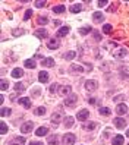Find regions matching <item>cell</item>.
<instances>
[{"mask_svg":"<svg viewBox=\"0 0 129 145\" xmlns=\"http://www.w3.org/2000/svg\"><path fill=\"white\" fill-rule=\"evenodd\" d=\"M63 117H65V113L62 112V110H57V112H54L53 116H51V123H53V125H59L60 122L63 120Z\"/></svg>","mask_w":129,"mask_h":145,"instance_id":"obj_1","label":"cell"},{"mask_svg":"<svg viewBox=\"0 0 129 145\" xmlns=\"http://www.w3.org/2000/svg\"><path fill=\"white\" fill-rule=\"evenodd\" d=\"M76 103H78V95H75V94H71L69 97L65 98V106L66 107H73Z\"/></svg>","mask_w":129,"mask_h":145,"instance_id":"obj_2","label":"cell"},{"mask_svg":"<svg viewBox=\"0 0 129 145\" xmlns=\"http://www.w3.org/2000/svg\"><path fill=\"white\" fill-rule=\"evenodd\" d=\"M76 141V136L73 133H66L63 136V145H73Z\"/></svg>","mask_w":129,"mask_h":145,"instance_id":"obj_3","label":"cell"},{"mask_svg":"<svg viewBox=\"0 0 129 145\" xmlns=\"http://www.w3.org/2000/svg\"><path fill=\"white\" fill-rule=\"evenodd\" d=\"M97 88H98V82L97 81H94V79L85 81V89L87 91H96Z\"/></svg>","mask_w":129,"mask_h":145,"instance_id":"obj_4","label":"cell"},{"mask_svg":"<svg viewBox=\"0 0 129 145\" xmlns=\"http://www.w3.org/2000/svg\"><path fill=\"white\" fill-rule=\"evenodd\" d=\"M32 127H34V123L32 122H25L22 126H21V132L22 133H29L32 131Z\"/></svg>","mask_w":129,"mask_h":145,"instance_id":"obj_5","label":"cell"},{"mask_svg":"<svg viewBox=\"0 0 129 145\" xmlns=\"http://www.w3.org/2000/svg\"><path fill=\"white\" fill-rule=\"evenodd\" d=\"M76 117H78L79 122H85V120L90 117V112H88V110H79L78 116H76Z\"/></svg>","mask_w":129,"mask_h":145,"instance_id":"obj_6","label":"cell"},{"mask_svg":"<svg viewBox=\"0 0 129 145\" xmlns=\"http://www.w3.org/2000/svg\"><path fill=\"white\" fill-rule=\"evenodd\" d=\"M126 54H128L126 48H119L116 52H113V57H116V59H123V57H126Z\"/></svg>","mask_w":129,"mask_h":145,"instance_id":"obj_7","label":"cell"},{"mask_svg":"<svg viewBox=\"0 0 129 145\" xmlns=\"http://www.w3.org/2000/svg\"><path fill=\"white\" fill-rule=\"evenodd\" d=\"M113 123H115V126L117 127V129H123V127L126 126V122L123 120L122 117H116L115 120H113Z\"/></svg>","mask_w":129,"mask_h":145,"instance_id":"obj_8","label":"cell"},{"mask_svg":"<svg viewBox=\"0 0 129 145\" xmlns=\"http://www.w3.org/2000/svg\"><path fill=\"white\" fill-rule=\"evenodd\" d=\"M126 112H128V106H126V104H117V107H116V113H117L119 116L126 114Z\"/></svg>","mask_w":129,"mask_h":145,"instance_id":"obj_9","label":"cell"},{"mask_svg":"<svg viewBox=\"0 0 129 145\" xmlns=\"http://www.w3.org/2000/svg\"><path fill=\"white\" fill-rule=\"evenodd\" d=\"M92 21L96 22V24H100V22L104 21V15H103L101 12H94V15H92Z\"/></svg>","mask_w":129,"mask_h":145,"instance_id":"obj_10","label":"cell"},{"mask_svg":"<svg viewBox=\"0 0 129 145\" xmlns=\"http://www.w3.org/2000/svg\"><path fill=\"white\" fill-rule=\"evenodd\" d=\"M69 34V27H62L59 31H57V34H56V37L57 38H60V37H65V35H67Z\"/></svg>","mask_w":129,"mask_h":145,"instance_id":"obj_11","label":"cell"},{"mask_svg":"<svg viewBox=\"0 0 129 145\" xmlns=\"http://www.w3.org/2000/svg\"><path fill=\"white\" fill-rule=\"evenodd\" d=\"M41 65L44 66V67H51V66H54V59H51V57H47V59H43V62Z\"/></svg>","mask_w":129,"mask_h":145,"instance_id":"obj_12","label":"cell"},{"mask_svg":"<svg viewBox=\"0 0 129 145\" xmlns=\"http://www.w3.org/2000/svg\"><path fill=\"white\" fill-rule=\"evenodd\" d=\"M59 94L62 97H66L71 94V87H59Z\"/></svg>","mask_w":129,"mask_h":145,"instance_id":"obj_13","label":"cell"},{"mask_svg":"<svg viewBox=\"0 0 129 145\" xmlns=\"http://www.w3.org/2000/svg\"><path fill=\"white\" fill-rule=\"evenodd\" d=\"M38 81L43 82V84H46V82L48 81V73L44 72V71H41V72L38 73Z\"/></svg>","mask_w":129,"mask_h":145,"instance_id":"obj_14","label":"cell"},{"mask_svg":"<svg viewBox=\"0 0 129 145\" xmlns=\"http://www.w3.org/2000/svg\"><path fill=\"white\" fill-rule=\"evenodd\" d=\"M12 76L18 79V78H21V76H24V71L19 69V67H15V69L12 71Z\"/></svg>","mask_w":129,"mask_h":145,"instance_id":"obj_15","label":"cell"},{"mask_svg":"<svg viewBox=\"0 0 129 145\" xmlns=\"http://www.w3.org/2000/svg\"><path fill=\"white\" fill-rule=\"evenodd\" d=\"M19 104H22L25 108H29L31 107V98H19Z\"/></svg>","mask_w":129,"mask_h":145,"instance_id":"obj_16","label":"cell"},{"mask_svg":"<svg viewBox=\"0 0 129 145\" xmlns=\"http://www.w3.org/2000/svg\"><path fill=\"white\" fill-rule=\"evenodd\" d=\"M71 72H78V73H81V72H84V67H82L81 65L72 63V65H71Z\"/></svg>","mask_w":129,"mask_h":145,"instance_id":"obj_17","label":"cell"},{"mask_svg":"<svg viewBox=\"0 0 129 145\" xmlns=\"http://www.w3.org/2000/svg\"><path fill=\"white\" fill-rule=\"evenodd\" d=\"M47 132H48V127L41 126V127H38V129H37L35 135H37V136H44V135H47Z\"/></svg>","mask_w":129,"mask_h":145,"instance_id":"obj_18","label":"cell"},{"mask_svg":"<svg viewBox=\"0 0 129 145\" xmlns=\"http://www.w3.org/2000/svg\"><path fill=\"white\" fill-rule=\"evenodd\" d=\"M24 66H25V67H28V69H34V67L37 66V63L34 62V59H28V60H25Z\"/></svg>","mask_w":129,"mask_h":145,"instance_id":"obj_19","label":"cell"},{"mask_svg":"<svg viewBox=\"0 0 129 145\" xmlns=\"http://www.w3.org/2000/svg\"><path fill=\"white\" fill-rule=\"evenodd\" d=\"M34 34H35V37H38V38H47V35H48L46 29H37Z\"/></svg>","mask_w":129,"mask_h":145,"instance_id":"obj_20","label":"cell"},{"mask_svg":"<svg viewBox=\"0 0 129 145\" xmlns=\"http://www.w3.org/2000/svg\"><path fill=\"white\" fill-rule=\"evenodd\" d=\"M123 141H125L123 136L122 135H117V136H115V138H113V145H122Z\"/></svg>","mask_w":129,"mask_h":145,"instance_id":"obj_21","label":"cell"},{"mask_svg":"<svg viewBox=\"0 0 129 145\" xmlns=\"http://www.w3.org/2000/svg\"><path fill=\"white\" fill-rule=\"evenodd\" d=\"M81 10H82V6H81L79 3H75V5L71 6V12H72V13H78V12H81Z\"/></svg>","mask_w":129,"mask_h":145,"instance_id":"obj_22","label":"cell"},{"mask_svg":"<svg viewBox=\"0 0 129 145\" xmlns=\"http://www.w3.org/2000/svg\"><path fill=\"white\" fill-rule=\"evenodd\" d=\"M66 10V6L65 5H59V6H54L53 7V12L54 13H63Z\"/></svg>","mask_w":129,"mask_h":145,"instance_id":"obj_23","label":"cell"},{"mask_svg":"<svg viewBox=\"0 0 129 145\" xmlns=\"http://www.w3.org/2000/svg\"><path fill=\"white\" fill-rule=\"evenodd\" d=\"M47 47H48L50 50L57 48V47H59V41H57V40H50V41H48V44H47Z\"/></svg>","mask_w":129,"mask_h":145,"instance_id":"obj_24","label":"cell"},{"mask_svg":"<svg viewBox=\"0 0 129 145\" xmlns=\"http://www.w3.org/2000/svg\"><path fill=\"white\" fill-rule=\"evenodd\" d=\"M97 127V123L96 122H91V123H85L84 125V129L85 131H94Z\"/></svg>","mask_w":129,"mask_h":145,"instance_id":"obj_25","label":"cell"},{"mask_svg":"<svg viewBox=\"0 0 129 145\" xmlns=\"http://www.w3.org/2000/svg\"><path fill=\"white\" fill-rule=\"evenodd\" d=\"M34 114L35 116H44L46 114V107H37L34 110Z\"/></svg>","mask_w":129,"mask_h":145,"instance_id":"obj_26","label":"cell"},{"mask_svg":"<svg viewBox=\"0 0 129 145\" xmlns=\"http://www.w3.org/2000/svg\"><path fill=\"white\" fill-rule=\"evenodd\" d=\"M98 112H100V114H103V116H110V114H111V110H110L109 107H101Z\"/></svg>","mask_w":129,"mask_h":145,"instance_id":"obj_27","label":"cell"},{"mask_svg":"<svg viewBox=\"0 0 129 145\" xmlns=\"http://www.w3.org/2000/svg\"><path fill=\"white\" fill-rule=\"evenodd\" d=\"M65 126H66V127H72V126H73V117H71V116L66 117V119H65Z\"/></svg>","mask_w":129,"mask_h":145,"instance_id":"obj_28","label":"cell"},{"mask_svg":"<svg viewBox=\"0 0 129 145\" xmlns=\"http://www.w3.org/2000/svg\"><path fill=\"white\" fill-rule=\"evenodd\" d=\"M75 56H76V52H67L66 54H63V57L66 59V60H72Z\"/></svg>","mask_w":129,"mask_h":145,"instance_id":"obj_29","label":"cell"},{"mask_svg":"<svg viewBox=\"0 0 129 145\" xmlns=\"http://www.w3.org/2000/svg\"><path fill=\"white\" fill-rule=\"evenodd\" d=\"M0 133H2V135L7 133V125L5 122H0Z\"/></svg>","mask_w":129,"mask_h":145,"instance_id":"obj_30","label":"cell"},{"mask_svg":"<svg viewBox=\"0 0 129 145\" xmlns=\"http://www.w3.org/2000/svg\"><path fill=\"white\" fill-rule=\"evenodd\" d=\"M25 142V138H19V136H18V138H15L12 142H9V144H7V145H15V144H24Z\"/></svg>","mask_w":129,"mask_h":145,"instance_id":"obj_31","label":"cell"},{"mask_svg":"<svg viewBox=\"0 0 129 145\" xmlns=\"http://www.w3.org/2000/svg\"><path fill=\"white\" fill-rule=\"evenodd\" d=\"M57 142H59L57 135H53V136H50V138H48V144H51V145H56Z\"/></svg>","mask_w":129,"mask_h":145,"instance_id":"obj_32","label":"cell"},{"mask_svg":"<svg viewBox=\"0 0 129 145\" xmlns=\"http://www.w3.org/2000/svg\"><path fill=\"white\" fill-rule=\"evenodd\" d=\"M90 31H91L90 27H82V28H79V34H81V35H87Z\"/></svg>","mask_w":129,"mask_h":145,"instance_id":"obj_33","label":"cell"},{"mask_svg":"<svg viewBox=\"0 0 129 145\" xmlns=\"http://www.w3.org/2000/svg\"><path fill=\"white\" fill-rule=\"evenodd\" d=\"M15 89L18 91V92H22V91H25V87H24L22 84H19V82H16V84H15Z\"/></svg>","mask_w":129,"mask_h":145,"instance_id":"obj_34","label":"cell"},{"mask_svg":"<svg viewBox=\"0 0 129 145\" xmlns=\"http://www.w3.org/2000/svg\"><path fill=\"white\" fill-rule=\"evenodd\" d=\"M37 22H38L40 25H46V24L48 22V19L46 18V16H40V18L37 19Z\"/></svg>","mask_w":129,"mask_h":145,"instance_id":"obj_35","label":"cell"},{"mask_svg":"<svg viewBox=\"0 0 129 145\" xmlns=\"http://www.w3.org/2000/svg\"><path fill=\"white\" fill-rule=\"evenodd\" d=\"M0 85H2V91H6V89H7V87H9V82H7L6 79H2Z\"/></svg>","mask_w":129,"mask_h":145,"instance_id":"obj_36","label":"cell"},{"mask_svg":"<svg viewBox=\"0 0 129 145\" xmlns=\"http://www.w3.org/2000/svg\"><path fill=\"white\" fill-rule=\"evenodd\" d=\"M103 32H104V34H110V32H111V25L106 24L104 27H103Z\"/></svg>","mask_w":129,"mask_h":145,"instance_id":"obj_37","label":"cell"},{"mask_svg":"<svg viewBox=\"0 0 129 145\" xmlns=\"http://www.w3.org/2000/svg\"><path fill=\"white\" fill-rule=\"evenodd\" d=\"M0 114H2V117H5V116H9V114H10V108H6V107H3V108H2V113H0Z\"/></svg>","mask_w":129,"mask_h":145,"instance_id":"obj_38","label":"cell"},{"mask_svg":"<svg viewBox=\"0 0 129 145\" xmlns=\"http://www.w3.org/2000/svg\"><path fill=\"white\" fill-rule=\"evenodd\" d=\"M31 16H32V10H31V9H28L27 12H25V16H24V19H25V21H28V19L31 18Z\"/></svg>","mask_w":129,"mask_h":145,"instance_id":"obj_39","label":"cell"},{"mask_svg":"<svg viewBox=\"0 0 129 145\" xmlns=\"http://www.w3.org/2000/svg\"><path fill=\"white\" fill-rule=\"evenodd\" d=\"M12 34H13L15 37H18V35H22V34H24V29H13V31H12Z\"/></svg>","mask_w":129,"mask_h":145,"instance_id":"obj_40","label":"cell"},{"mask_svg":"<svg viewBox=\"0 0 129 145\" xmlns=\"http://www.w3.org/2000/svg\"><path fill=\"white\" fill-rule=\"evenodd\" d=\"M46 3H47V2H44V0H43V2H41V0H37L35 6H37V7H43V6H46Z\"/></svg>","mask_w":129,"mask_h":145,"instance_id":"obj_41","label":"cell"},{"mask_svg":"<svg viewBox=\"0 0 129 145\" xmlns=\"http://www.w3.org/2000/svg\"><path fill=\"white\" fill-rule=\"evenodd\" d=\"M56 89H57V85H56V84H53V85L50 87V89H48V91H50V92H54Z\"/></svg>","mask_w":129,"mask_h":145,"instance_id":"obj_42","label":"cell"},{"mask_svg":"<svg viewBox=\"0 0 129 145\" xmlns=\"http://www.w3.org/2000/svg\"><path fill=\"white\" fill-rule=\"evenodd\" d=\"M123 98H125V97H123V95H116V97H115V98H113V101H122V100H123Z\"/></svg>","mask_w":129,"mask_h":145,"instance_id":"obj_43","label":"cell"},{"mask_svg":"<svg viewBox=\"0 0 129 145\" xmlns=\"http://www.w3.org/2000/svg\"><path fill=\"white\" fill-rule=\"evenodd\" d=\"M107 5V0H103V2H101V0H100V2H98V6L100 7H103V6H106Z\"/></svg>","mask_w":129,"mask_h":145,"instance_id":"obj_44","label":"cell"},{"mask_svg":"<svg viewBox=\"0 0 129 145\" xmlns=\"http://www.w3.org/2000/svg\"><path fill=\"white\" fill-rule=\"evenodd\" d=\"M94 38H96L97 41H100V40H101V37H100V34H98L97 31H96V32H94Z\"/></svg>","mask_w":129,"mask_h":145,"instance_id":"obj_45","label":"cell"},{"mask_svg":"<svg viewBox=\"0 0 129 145\" xmlns=\"http://www.w3.org/2000/svg\"><path fill=\"white\" fill-rule=\"evenodd\" d=\"M88 103L90 104H96V98H88Z\"/></svg>","mask_w":129,"mask_h":145,"instance_id":"obj_46","label":"cell"},{"mask_svg":"<svg viewBox=\"0 0 129 145\" xmlns=\"http://www.w3.org/2000/svg\"><path fill=\"white\" fill-rule=\"evenodd\" d=\"M29 145H43V144H41V142H31Z\"/></svg>","mask_w":129,"mask_h":145,"instance_id":"obj_47","label":"cell"},{"mask_svg":"<svg viewBox=\"0 0 129 145\" xmlns=\"http://www.w3.org/2000/svg\"><path fill=\"white\" fill-rule=\"evenodd\" d=\"M126 136H129V129H128V132H126Z\"/></svg>","mask_w":129,"mask_h":145,"instance_id":"obj_48","label":"cell"},{"mask_svg":"<svg viewBox=\"0 0 129 145\" xmlns=\"http://www.w3.org/2000/svg\"><path fill=\"white\" fill-rule=\"evenodd\" d=\"M128 145H129V144H128Z\"/></svg>","mask_w":129,"mask_h":145,"instance_id":"obj_49","label":"cell"}]
</instances>
